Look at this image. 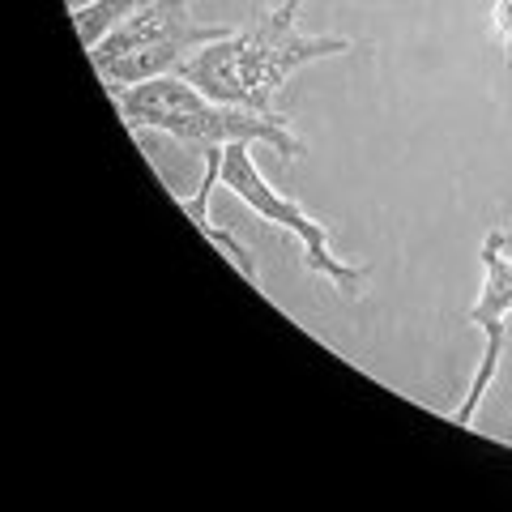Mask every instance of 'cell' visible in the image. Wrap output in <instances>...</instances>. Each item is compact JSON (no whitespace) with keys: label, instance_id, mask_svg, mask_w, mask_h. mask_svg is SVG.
Returning a JSON list of instances; mask_svg holds the SVG:
<instances>
[{"label":"cell","instance_id":"8","mask_svg":"<svg viewBox=\"0 0 512 512\" xmlns=\"http://www.w3.org/2000/svg\"><path fill=\"white\" fill-rule=\"evenodd\" d=\"M495 35H500V47H504V69L512 73V0H495Z\"/></svg>","mask_w":512,"mask_h":512},{"label":"cell","instance_id":"3","mask_svg":"<svg viewBox=\"0 0 512 512\" xmlns=\"http://www.w3.org/2000/svg\"><path fill=\"white\" fill-rule=\"evenodd\" d=\"M231 35L222 22H197L192 0H150L133 18H124L111 35L90 47V64L99 73L107 94H120L128 86H141L150 77L180 73V64L197 47Z\"/></svg>","mask_w":512,"mask_h":512},{"label":"cell","instance_id":"4","mask_svg":"<svg viewBox=\"0 0 512 512\" xmlns=\"http://www.w3.org/2000/svg\"><path fill=\"white\" fill-rule=\"evenodd\" d=\"M222 188H231L252 214H261V222H274V227H282L286 235H295V244L303 248V265H308L312 274L329 278L346 299H355L363 291L367 265H346L342 256L333 252L329 222H316L299 201L282 197V192L261 175V167H256L248 141H235V146L222 150Z\"/></svg>","mask_w":512,"mask_h":512},{"label":"cell","instance_id":"2","mask_svg":"<svg viewBox=\"0 0 512 512\" xmlns=\"http://www.w3.org/2000/svg\"><path fill=\"white\" fill-rule=\"evenodd\" d=\"M111 99H116L128 133L154 128V133H167V137H175L180 146L197 150V154L235 146V141L269 146V150H278L286 163L308 154V146L286 128V116H261V111H248V107L218 103V99H210V94H201L180 73L150 77V82L128 86L120 94H111Z\"/></svg>","mask_w":512,"mask_h":512},{"label":"cell","instance_id":"9","mask_svg":"<svg viewBox=\"0 0 512 512\" xmlns=\"http://www.w3.org/2000/svg\"><path fill=\"white\" fill-rule=\"evenodd\" d=\"M64 5H69V9L77 13V9H86V5H94V0H64Z\"/></svg>","mask_w":512,"mask_h":512},{"label":"cell","instance_id":"7","mask_svg":"<svg viewBox=\"0 0 512 512\" xmlns=\"http://www.w3.org/2000/svg\"><path fill=\"white\" fill-rule=\"evenodd\" d=\"M146 5H150V0H94V5H86V9L73 13L77 39H82V47L90 52V47H99L124 18H133V13L146 9Z\"/></svg>","mask_w":512,"mask_h":512},{"label":"cell","instance_id":"5","mask_svg":"<svg viewBox=\"0 0 512 512\" xmlns=\"http://www.w3.org/2000/svg\"><path fill=\"white\" fill-rule=\"evenodd\" d=\"M478 261H483V291H478L474 308L466 312V325H474L483 333V359L474 367V380L466 389V402L453 410L457 427H470L478 419V406L491 393V380L500 372V355H504V320L512 316V256H508V231L491 227L483 248H478Z\"/></svg>","mask_w":512,"mask_h":512},{"label":"cell","instance_id":"1","mask_svg":"<svg viewBox=\"0 0 512 512\" xmlns=\"http://www.w3.org/2000/svg\"><path fill=\"white\" fill-rule=\"evenodd\" d=\"M299 9L303 0H282L265 13H252L244 30H231V35L197 47L180 64V77H188L201 94L218 103L282 116L274 103L303 64L355 52V43L342 35H308L299 26Z\"/></svg>","mask_w":512,"mask_h":512},{"label":"cell","instance_id":"6","mask_svg":"<svg viewBox=\"0 0 512 512\" xmlns=\"http://www.w3.org/2000/svg\"><path fill=\"white\" fill-rule=\"evenodd\" d=\"M227 150V146H222ZM222 150H210V154H201V184L192 188V197H175L180 201V210L197 222V231L210 239V244L218 248V252H227L231 261H235V269L244 274L252 286L261 282V274H256V265H252V256H248V248L239 244V239L231 235V231H222L218 222H214V214H210V197H214V188H222Z\"/></svg>","mask_w":512,"mask_h":512}]
</instances>
